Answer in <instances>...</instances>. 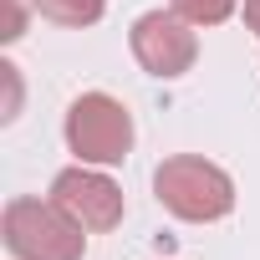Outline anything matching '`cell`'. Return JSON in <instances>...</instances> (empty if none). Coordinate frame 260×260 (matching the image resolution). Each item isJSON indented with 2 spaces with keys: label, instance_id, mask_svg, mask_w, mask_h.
<instances>
[{
  "label": "cell",
  "instance_id": "cell-1",
  "mask_svg": "<svg viewBox=\"0 0 260 260\" xmlns=\"http://www.w3.org/2000/svg\"><path fill=\"white\" fill-rule=\"evenodd\" d=\"M153 194L174 219H189V224H214L235 209V179L199 153L164 158L153 169Z\"/></svg>",
  "mask_w": 260,
  "mask_h": 260
},
{
  "label": "cell",
  "instance_id": "cell-2",
  "mask_svg": "<svg viewBox=\"0 0 260 260\" xmlns=\"http://www.w3.org/2000/svg\"><path fill=\"white\" fill-rule=\"evenodd\" d=\"M6 250L16 260H82L87 235L82 224L51 199H11L6 204Z\"/></svg>",
  "mask_w": 260,
  "mask_h": 260
},
{
  "label": "cell",
  "instance_id": "cell-3",
  "mask_svg": "<svg viewBox=\"0 0 260 260\" xmlns=\"http://www.w3.org/2000/svg\"><path fill=\"white\" fill-rule=\"evenodd\" d=\"M67 148L97 169L122 164L133 153V112L107 92H82L67 107Z\"/></svg>",
  "mask_w": 260,
  "mask_h": 260
},
{
  "label": "cell",
  "instance_id": "cell-4",
  "mask_svg": "<svg viewBox=\"0 0 260 260\" xmlns=\"http://www.w3.org/2000/svg\"><path fill=\"white\" fill-rule=\"evenodd\" d=\"M133 56H138L143 72L169 82V77H184L194 67L199 36H194V26L179 11H148V16L133 21Z\"/></svg>",
  "mask_w": 260,
  "mask_h": 260
},
{
  "label": "cell",
  "instance_id": "cell-5",
  "mask_svg": "<svg viewBox=\"0 0 260 260\" xmlns=\"http://www.w3.org/2000/svg\"><path fill=\"white\" fill-rule=\"evenodd\" d=\"M51 199H56L82 230H112V224L122 219V189H117L107 174L87 169V164L61 169V174L51 179Z\"/></svg>",
  "mask_w": 260,
  "mask_h": 260
},
{
  "label": "cell",
  "instance_id": "cell-6",
  "mask_svg": "<svg viewBox=\"0 0 260 260\" xmlns=\"http://www.w3.org/2000/svg\"><path fill=\"white\" fill-rule=\"evenodd\" d=\"M31 6L46 16V21H56V26H72V31H82V26H97L102 21V11H107V0H31Z\"/></svg>",
  "mask_w": 260,
  "mask_h": 260
},
{
  "label": "cell",
  "instance_id": "cell-7",
  "mask_svg": "<svg viewBox=\"0 0 260 260\" xmlns=\"http://www.w3.org/2000/svg\"><path fill=\"white\" fill-rule=\"evenodd\" d=\"M169 6L189 21V26H219L235 16V0H169Z\"/></svg>",
  "mask_w": 260,
  "mask_h": 260
},
{
  "label": "cell",
  "instance_id": "cell-8",
  "mask_svg": "<svg viewBox=\"0 0 260 260\" xmlns=\"http://www.w3.org/2000/svg\"><path fill=\"white\" fill-rule=\"evenodd\" d=\"M0 77H6V112H0V117L11 122V117L21 112V72H16L11 61H0Z\"/></svg>",
  "mask_w": 260,
  "mask_h": 260
},
{
  "label": "cell",
  "instance_id": "cell-9",
  "mask_svg": "<svg viewBox=\"0 0 260 260\" xmlns=\"http://www.w3.org/2000/svg\"><path fill=\"white\" fill-rule=\"evenodd\" d=\"M6 6H11V21H6L0 36H6V41H21V36H26V0H6Z\"/></svg>",
  "mask_w": 260,
  "mask_h": 260
},
{
  "label": "cell",
  "instance_id": "cell-10",
  "mask_svg": "<svg viewBox=\"0 0 260 260\" xmlns=\"http://www.w3.org/2000/svg\"><path fill=\"white\" fill-rule=\"evenodd\" d=\"M245 26L260 36V0H245Z\"/></svg>",
  "mask_w": 260,
  "mask_h": 260
}]
</instances>
